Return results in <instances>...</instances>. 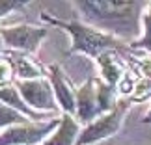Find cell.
Instances as JSON below:
<instances>
[{
	"instance_id": "cell-1",
	"label": "cell",
	"mask_w": 151,
	"mask_h": 145,
	"mask_svg": "<svg viewBox=\"0 0 151 145\" xmlns=\"http://www.w3.org/2000/svg\"><path fill=\"white\" fill-rule=\"evenodd\" d=\"M82 22L121 39L125 45L142 36V15L147 8L144 0H78L73 2Z\"/></svg>"
},
{
	"instance_id": "cell-2",
	"label": "cell",
	"mask_w": 151,
	"mask_h": 145,
	"mask_svg": "<svg viewBox=\"0 0 151 145\" xmlns=\"http://www.w3.org/2000/svg\"><path fill=\"white\" fill-rule=\"evenodd\" d=\"M41 21H45L47 24H54L58 28H63L71 36V47L67 50V56L86 54V56H91L97 60L106 50H118V52H129L131 50V47L125 45L121 39L110 36V34H104L93 26L84 24L82 21H62V19H56V17H52L49 13H41Z\"/></svg>"
},
{
	"instance_id": "cell-3",
	"label": "cell",
	"mask_w": 151,
	"mask_h": 145,
	"mask_svg": "<svg viewBox=\"0 0 151 145\" xmlns=\"http://www.w3.org/2000/svg\"><path fill=\"white\" fill-rule=\"evenodd\" d=\"M119 97L116 93V88L108 86L103 78L91 76L77 89V114L75 117L80 125H88L99 115L110 112Z\"/></svg>"
},
{
	"instance_id": "cell-4",
	"label": "cell",
	"mask_w": 151,
	"mask_h": 145,
	"mask_svg": "<svg viewBox=\"0 0 151 145\" xmlns=\"http://www.w3.org/2000/svg\"><path fill=\"white\" fill-rule=\"evenodd\" d=\"M131 104H132L131 101L119 97L118 104L110 112L99 115L91 123L82 126V132H80L77 145H95L99 141H104L108 138H112L114 134H118L121 130V126H123V123H125V117L129 114Z\"/></svg>"
},
{
	"instance_id": "cell-5",
	"label": "cell",
	"mask_w": 151,
	"mask_h": 145,
	"mask_svg": "<svg viewBox=\"0 0 151 145\" xmlns=\"http://www.w3.org/2000/svg\"><path fill=\"white\" fill-rule=\"evenodd\" d=\"M60 125V117L49 121H30L24 125H15L0 132V145H37L43 143Z\"/></svg>"
},
{
	"instance_id": "cell-6",
	"label": "cell",
	"mask_w": 151,
	"mask_h": 145,
	"mask_svg": "<svg viewBox=\"0 0 151 145\" xmlns=\"http://www.w3.org/2000/svg\"><path fill=\"white\" fill-rule=\"evenodd\" d=\"M4 45L9 52H22V54H36L47 37V28L32 24H15L0 26Z\"/></svg>"
},
{
	"instance_id": "cell-7",
	"label": "cell",
	"mask_w": 151,
	"mask_h": 145,
	"mask_svg": "<svg viewBox=\"0 0 151 145\" xmlns=\"http://www.w3.org/2000/svg\"><path fill=\"white\" fill-rule=\"evenodd\" d=\"M15 86L19 89L21 97L24 99V102L32 110H36L39 114H45V112L56 114L60 110L49 76L37 78V80H15Z\"/></svg>"
},
{
	"instance_id": "cell-8",
	"label": "cell",
	"mask_w": 151,
	"mask_h": 145,
	"mask_svg": "<svg viewBox=\"0 0 151 145\" xmlns=\"http://www.w3.org/2000/svg\"><path fill=\"white\" fill-rule=\"evenodd\" d=\"M49 71V80L52 84V89H54V97L60 110H63V114H77V89L71 82V78L65 74V71L58 65V63H52L47 67Z\"/></svg>"
},
{
	"instance_id": "cell-9",
	"label": "cell",
	"mask_w": 151,
	"mask_h": 145,
	"mask_svg": "<svg viewBox=\"0 0 151 145\" xmlns=\"http://www.w3.org/2000/svg\"><path fill=\"white\" fill-rule=\"evenodd\" d=\"M80 132H82V125L77 121V117L71 114H63L56 130L41 145H77Z\"/></svg>"
},
{
	"instance_id": "cell-10",
	"label": "cell",
	"mask_w": 151,
	"mask_h": 145,
	"mask_svg": "<svg viewBox=\"0 0 151 145\" xmlns=\"http://www.w3.org/2000/svg\"><path fill=\"white\" fill-rule=\"evenodd\" d=\"M119 54L121 52H118V50H106L97 58V63H99L101 74H103L101 78L116 89H118V84L121 82V78L125 76V73L129 71V67L123 63Z\"/></svg>"
},
{
	"instance_id": "cell-11",
	"label": "cell",
	"mask_w": 151,
	"mask_h": 145,
	"mask_svg": "<svg viewBox=\"0 0 151 145\" xmlns=\"http://www.w3.org/2000/svg\"><path fill=\"white\" fill-rule=\"evenodd\" d=\"M6 54L15 63L17 80H37L49 76V71L34 58V54H22V52H6Z\"/></svg>"
},
{
	"instance_id": "cell-12",
	"label": "cell",
	"mask_w": 151,
	"mask_h": 145,
	"mask_svg": "<svg viewBox=\"0 0 151 145\" xmlns=\"http://www.w3.org/2000/svg\"><path fill=\"white\" fill-rule=\"evenodd\" d=\"M131 49L151 52V2H147V8L142 15V36L131 45Z\"/></svg>"
},
{
	"instance_id": "cell-13",
	"label": "cell",
	"mask_w": 151,
	"mask_h": 145,
	"mask_svg": "<svg viewBox=\"0 0 151 145\" xmlns=\"http://www.w3.org/2000/svg\"><path fill=\"white\" fill-rule=\"evenodd\" d=\"M24 123H30V119L24 117L21 112H17L15 108L8 106L0 101V129H9V126H15V125H24Z\"/></svg>"
},
{
	"instance_id": "cell-14",
	"label": "cell",
	"mask_w": 151,
	"mask_h": 145,
	"mask_svg": "<svg viewBox=\"0 0 151 145\" xmlns=\"http://www.w3.org/2000/svg\"><path fill=\"white\" fill-rule=\"evenodd\" d=\"M15 80H17L15 63H13V60H11V58L4 52V54L0 56V88L15 84Z\"/></svg>"
},
{
	"instance_id": "cell-15",
	"label": "cell",
	"mask_w": 151,
	"mask_h": 145,
	"mask_svg": "<svg viewBox=\"0 0 151 145\" xmlns=\"http://www.w3.org/2000/svg\"><path fill=\"white\" fill-rule=\"evenodd\" d=\"M30 2H26V0H0V19L6 15H9L11 11L15 9H22L26 8V6Z\"/></svg>"
},
{
	"instance_id": "cell-16",
	"label": "cell",
	"mask_w": 151,
	"mask_h": 145,
	"mask_svg": "<svg viewBox=\"0 0 151 145\" xmlns=\"http://www.w3.org/2000/svg\"><path fill=\"white\" fill-rule=\"evenodd\" d=\"M144 123H151V106H149V110H147V114L146 115H144Z\"/></svg>"
},
{
	"instance_id": "cell-17",
	"label": "cell",
	"mask_w": 151,
	"mask_h": 145,
	"mask_svg": "<svg viewBox=\"0 0 151 145\" xmlns=\"http://www.w3.org/2000/svg\"><path fill=\"white\" fill-rule=\"evenodd\" d=\"M4 49H6V45H4V39H2V34H0V56H2L4 52H6Z\"/></svg>"
}]
</instances>
